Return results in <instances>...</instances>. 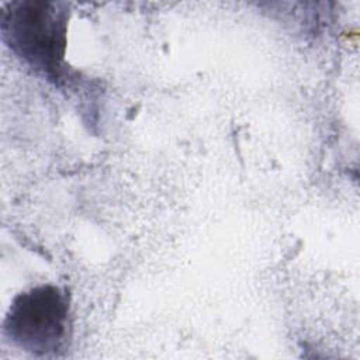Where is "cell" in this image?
I'll return each instance as SVG.
<instances>
[{
  "mask_svg": "<svg viewBox=\"0 0 360 360\" xmlns=\"http://www.w3.org/2000/svg\"><path fill=\"white\" fill-rule=\"evenodd\" d=\"M10 45L32 65L56 69L63 55L65 20L52 3L25 1L3 18Z\"/></svg>",
  "mask_w": 360,
  "mask_h": 360,
  "instance_id": "7a4b0ae2",
  "label": "cell"
},
{
  "mask_svg": "<svg viewBox=\"0 0 360 360\" xmlns=\"http://www.w3.org/2000/svg\"><path fill=\"white\" fill-rule=\"evenodd\" d=\"M66 330V297L52 285H41L18 295L4 319L6 336L34 354L56 352Z\"/></svg>",
  "mask_w": 360,
  "mask_h": 360,
  "instance_id": "6da1fadb",
  "label": "cell"
}]
</instances>
